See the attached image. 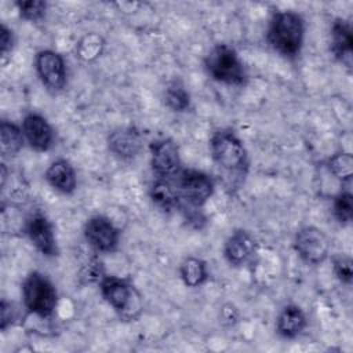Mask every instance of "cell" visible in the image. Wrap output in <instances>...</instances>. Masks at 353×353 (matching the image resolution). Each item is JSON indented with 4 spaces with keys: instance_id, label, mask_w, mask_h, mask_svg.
Here are the masks:
<instances>
[{
    "instance_id": "6da1fadb",
    "label": "cell",
    "mask_w": 353,
    "mask_h": 353,
    "mask_svg": "<svg viewBox=\"0 0 353 353\" xmlns=\"http://www.w3.org/2000/svg\"><path fill=\"white\" fill-rule=\"evenodd\" d=\"M305 19L294 10L276 11L268 23L266 41L273 51L285 58H296L305 43Z\"/></svg>"
},
{
    "instance_id": "7a4b0ae2",
    "label": "cell",
    "mask_w": 353,
    "mask_h": 353,
    "mask_svg": "<svg viewBox=\"0 0 353 353\" xmlns=\"http://www.w3.org/2000/svg\"><path fill=\"white\" fill-rule=\"evenodd\" d=\"M214 163L229 176L243 178L250 168V156L243 139L232 128H218L210 137Z\"/></svg>"
},
{
    "instance_id": "3957f363",
    "label": "cell",
    "mask_w": 353,
    "mask_h": 353,
    "mask_svg": "<svg viewBox=\"0 0 353 353\" xmlns=\"http://www.w3.org/2000/svg\"><path fill=\"white\" fill-rule=\"evenodd\" d=\"M204 69L214 81L225 85L241 87L248 80L247 69L230 44H215L204 57Z\"/></svg>"
},
{
    "instance_id": "277c9868",
    "label": "cell",
    "mask_w": 353,
    "mask_h": 353,
    "mask_svg": "<svg viewBox=\"0 0 353 353\" xmlns=\"http://www.w3.org/2000/svg\"><path fill=\"white\" fill-rule=\"evenodd\" d=\"M98 284L102 298L121 320L138 319L143 309L142 296L130 280L105 274Z\"/></svg>"
},
{
    "instance_id": "5b68a950",
    "label": "cell",
    "mask_w": 353,
    "mask_h": 353,
    "mask_svg": "<svg viewBox=\"0 0 353 353\" xmlns=\"http://www.w3.org/2000/svg\"><path fill=\"white\" fill-rule=\"evenodd\" d=\"M23 307L40 319H51L58 306V291L54 283L41 272H30L21 287Z\"/></svg>"
},
{
    "instance_id": "8992f818",
    "label": "cell",
    "mask_w": 353,
    "mask_h": 353,
    "mask_svg": "<svg viewBox=\"0 0 353 353\" xmlns=\"http://www.w3.org/2000/svg\"><path fill=\"white\" fill-rule=\"evenodd\" d=\"M175 185L182 200V205L201 208L214 194V178L197 168H182L175 176Z\"/></svg>"
},
{
    "instance_id": "52a82bcc",
    "label": "cell",
    "mask_w": 353,
    "mask_h": 353,
    "mask_svg": "<svg viewBox=\"0 0 353 353\" xmlns=\"http://www.w3.org/2000/svg\"><path fill=\"white\" fill-rule=\"evenodd\" d=\"M34 70L41 85L50 94H59L68 84L65 58L55 50H40L34 57Z\"/></svg>"
},
{
    "instance_id": "ba28073f",
    "label": "cell",
    "mask_w": 353,
    "mask_h": 353,
    "mask_svg": "<svg viewBox=\"0 0 353 353\" xmlns=\"http://www.w3.org/2000/svg\"><path fill=\"white\" fill-rule=\"evenodd\" d=\"M150 168L154 178L175 179L182 170V160L178 143L170 137L153 139L149 143Z\"/></svg>"
},
{
    "instance_id": "9c48e42d",
    "label": "cell",
    "mask_w": 353,
    "mask_h": 353,
    "mask_svg": "<svg viewBox=\"0 0 353 353\" xmlns=\"http://www.w3.org/2000/svg\"><path fill=\"white\" fill-rule=\"evenodd\" d=\"M330 240L325 233L313 225L302 226L296 230L292 248L307 265H320L330 255Z\"/></svg>"
},
{
    "instance_id": "30bf717a",
    "label": "cell",
    "mask_w": 353,
    "mask_h": 353,
    "mask_svg": "<svg viewBox=\"0 0 353 353\" xmlns=\"http://www.w3.org/2000/svg\"><path fill=\"white\" fill-rule=\"evenodd\" d=\"M83 236L87 244L95 252L109 254L117 250L121 232L110 218L102 214H97L85 221L83 226Z\"/></svg>"
},
{
    "instance_id": "8fae6325",
    "label": "cell",
    "mask_w": 353,
    "mask_h": 353,
    "mask_svg": "<svg viewBox=\"0 0 353 353\" xmlns=\"http://www.w3.org/2000/svg\"><path fill=\"white\" fill-rule=\"evenodd\" d=\"M25 234L28 236L32 245L44 256H57L58 243L54 232V226L46 214L37 211L32 214L25 222Z\"/></svg>"
},
{
    "instance_id": "7c38bea8",
    "label": "cell",
    "mask_w": 353,
    "mask_h": 353,
    "mask_svg": "<svg viewBox=\"0 0 353 353\" xmlns=\"http://www.w3.org/2000/svg\"><path fill=\"white\" fill-rule=\"evenodd\" d=\"M22 132L26 145L36 152H48L55 143V131L47 117L37 112H29L22 119Z\"/></svg>"
},
{
    "instance_id": "4fadbf2b",
    "label": "cell",
    "mask_w": 353,
    "mask_h": 353,
    "mask_svg": "<svg viewBox=\"0 0 353 353\" xmlns=\"http://www.w3.org/2000/svg\"><path fill=\"white\" fill-rule=\"evenodd\" d=\"M109 152L119 160L128 161L138 156L142 149L143 135L141 130L135 125L117 127L109 132L108 139Z\"/></svg>"
},
{
    "instance_id": "5bb4252c",
    "label": "cell",
    "mask_w": 353,
    "mask_h": 353,
    "mask_svg": "<svg viewBox=\"0 0 353 353\" xmlns=\"http://www.w3.org/2000/svg\"><path fill=\"white\" fill-rule=\"evenodd\" d=\"M258 243L255 237L245 229L233 230L223 243V256L232 266H243L248 263L256 254Z\"/></svg>"
},
{
    "instance_id": "9a60e30c",
    "label": "cell",
    "mask_w": 353,
    "mask_h": 353,
    "mask_svg": "<svg viewBox=\"0 0 353 353\" xmlns=\"http://www.w3.org/2000/svg\"><path fill=\"white\" fill-rule=\"evenodd\" d=\"M330 51L345 68L352 69L353 63V30L349 21L336 18L330 29Z\"/></svg>"
},
{
    "instance_id": "2e32d148",
    "label": "cell",
    "mask_w": 353,
    "mask_h": 353,
    "mask_svg": "<svg viewBox=\"0 0 353 353\" xmlns=\"http://www.w3.org/2000/svg\"><path fill=\"white\" fill-rule=\"evenodd\" d=\"M44 178L47 183L62 194H73L77 189V174L72 163L66 159L54 160L46 170Z\"/></svg>"
},
{
    "instance_id": "e0dca14e",
    "label": "cell",
    "mask_w": 353,
    "mask_h": 353,
    "mask_svg": "<svg viewBox=\"0 0 353 353\" xmlns=\"http://www.w3.org/2000/svg\"><path fill=\"white\" fill-rule=\"evenodd\" d=\"M149 197L163 212H172L182 207V200L174 179L154 178L149 185Z\"/></svg>"
},
{
    "instance_id": "ac0fdd59",
    "label": "cell",
    "mask_w": 353,
    "mask_h": 353,
    "mask_svg": "<svg viewBox=\"0 0 353 353\" xmlns=\"http://www.w3.org/2000/svg\"><path fill=\"white\" fill-rule=\"evenodd\" d=\"M307 327L306 313L294 303L285 305L276 319V332L284 339H294Z\"/></svg>"
},
{
    "instance_id": "d6986e66",
    "label": "cell",
    "mask_w": 353,
    "mask_h": 353,
    "mask_svg": "<svg viewBox=\"0 0 353 353\" xmlns=\"http://www.w3.org/2000/svg\"><path fill=\"white\" fill-rule=\"evenodd\" d=\"M26 141L22 132V127L11 120L3 119L0 123V152L3 157L17 156Z\"/></svg>"
},
{
    "instance_id": "ffe728a7",
    "label": "cell",
    "mask_w": 353,
    "mask_h": 353,
    "mask_svg": "<svg viewBox=\"0 0 353 353\" xmlns=\"http://www.w3.org/2000/svg\"><path fill=\"white\" fill-rule=\"evenodd\" d=\"M179 276L186 287H201L210 277L207 262L197 256H186L179 265Z\"/></svg>"
},
{
    "instance_id": "44dd1931",
    "label": "cell",
    "mask_w": 353,
    "mask_h": 353,
    "mask_svg": "<svg viewBox=\"0 0 353 353\" xmlns=\"http://www.w3.org/2000/svg\"><path fill=\"white\" fill-rule=\"evenodd\" d=\"M164 102L168 109H171L175 113H183L188 112L192 106V97L185 84L174 79L167 83L164 90Z\"/></svg>"
},
{
    "instance_id": "7402d4cb",
    "label": "cell",
    "mask_w": 353,
    "mask_h": 353,
    "mask_svg": "<svg viewBox=\"0 0 353 353\" xmlns=\"http://www.w3.org/2000/svg\"><path fill=\"white\" fill-rule=\"evenodd\" d=\"M328 171L342 182V185H350L353 176V156L349 152H338L332 154L327 161Z\"/></svg>"
},
{
    "instance_id": "603a6c76",
    "label": "cell",
    "mask_w": 353,
    "mask_h": 353,
    "mask_svg": "<svg viewBox=\"0 0 353 353\" xmlns=\"http://www.w3.org/2000/svg\"><path fill=\"white\" fill-rule=\"evenodd\" d=\"M332 215L341 225H349L353 219V194L342 189L332 200Z\"/></svg>"
},
{
    "instance_id": "cb8c5ba5",
    "label": "cell",
    "mask_w": 353,
    "mask_h": 353,
    "mask_svg": "<svg viewBox=\"0 0 353 353\" xmlns=\"http://www.w3.org/2000/svg\"><path fill=\"white\" fill-rule=\"evenodd\" d=\"M18 15L29 22H40L44 19L48 4L43 0H19L15 3Z\"/></svg>"
},
{
    "instance_id": "d4e9b609",
    "label": "cell",
    "mask_w": 353,
    "mask_h": 353,
    "mask_svg": "<svg viewBox=\"0 0 353 353\" xmlns=\"http://www.w3.org/2000/svg\"><path fill=\"white\" fill-rule=\"evenodd\" d=\"M332 269L335 277L345 285H350L353 281V261L349 255L339 254L332 258Z\"/></svg>"
},
{
    "instance_id": "484cf974",
    "label": "cell",
    "mask_w": 353,
    "mask_h": 353,
    "mask_svg": "<svg viewBox=\"0 0 353 353\" xmlns=\"http://www.w3.org/2000/svg\"><path fill=\"white\" fill-rule=\"evenodd\" d=\"M106 274L103 263L98 258H92L85 263L80 272V279L84 283H99Z\"/></svg>"
},
{
    "instance_id": "4316f807",
    "label": "cell",
    "mask_w": 353,
    "mask_h": 353,
    "mask_svg": "<svg viewBox=\"0 0 353 353\" xmlns=\"http://www.w3.org/2000/svg\"><path fill=\"white\" fill-rule=\"evenodd\" d=\"M15 46V37L11 28H8L6 23H1L0 26V48H1V61L6 63L7 58L12 52Z\"/></svg>"
},
{
    "instance_id": "83f0119b",
    "label": "cell",
    "mask_w": 353,
    "mask_h": 353,
    "mask_svg": "<svg viewBox=\"0 0 353 353\" xmlns=\"http://www.w3.org/2000/svg\"><path fill=\"white\" fill-rule=\"evenodd\" d=\"M17 320V310L14 305L8 302L6 298L0 302V330L6 331L10 325H12Z\"/></svg>"
},
{
    "instance_id": "f1b7e54d",
    "label": "cell",
    "mask_w": 353,
    "mask_h": 353,
    "mask_svg": "<svg viewBox=\"0 0 353 353\" xmlns=\"http://www.w3.org/2000/svg\"><path fill=\"white\" fill-rule=\"evenodd\" d=\"M221 317H222V320H223L225 323L233 324V323L237 321L239 313H237V310H236V307H234L233 305L228 303V305H225V306L221 309Z\"/></svg>"
}]
</instances>
